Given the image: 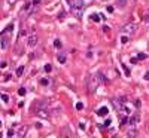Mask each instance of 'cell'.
Wrapping results in <instances>:
<instances>
[{
  "mask_svg": "<svg viewBox=\"0 0 149 138\" xmlns=\"http://www.w3.org/2000/svg\"><path fill=\"white\" fill-rule=\"evenodd\" d=\"M98 86H100V82L97 80V76H90V77H88V82H87L88 91H90V92H94Z\"/></svg>",
  "mask_w": 149,
  "mask_h": 138,
  "instance_id": "obj_1",
  "label": "cell"
},
{
  "mask_svg": "<svg viewBox=\"0 0 149 138\" xmlns=\"http://www.w3.org/2000/svg\"><path fill=\"white\" fill-rule=\"evenodd\" d=\"M121 31H122L125 36H130V34H133V33L136 31V25L134 24H125L122 28H121Z\"/></svg>",
  "mask_w": 149,
  "mask_h": 138,
  "instance_id": "obj_2",
  "label": "cell"
},
{
  "mask_svg": "<svg viewBox=\"0 0 149 138\" xmlns=\"http://www.w3.org/2000/svg\"><path fill=\"white\" fill-rule=\"evenodd\" d=\"M36 114L39 116V117H42V119H48L49 116H51L48 108H36Z\"/></svg>",
  "mask_w": 149,
  "mask_h": 138,
  "instance_id": "obj_3",
  "label": "cell"
},
{
  "mask_svg": "<svg viewBox=\"0 0 149 138\" xmlns=\"http://www.w3.org/2000/svg\"><path fill=\"white\" fill-rule=\"evenodd\" d=\"M37 43H39V37H37L36 34H31V36L29 37V40H27V45H29L30 48H34Z\"/></svg>",
  "mask_w": 149,
  "mask_h": 138,
  "instance_id": "obj_4",
  "label": "cell"
},
{
  "mask_svg": "<svg viewBox=\"0 0 149 138\" xmlns=\"http://www.w3.org/2000/svg\"><path fill=\"white\" fill-rule=\"evenodd\" d=\"M72 12L76 18H82V13H84V8H72Z\"/></svg>",
  "mask_w": 149,
  "mask_h": 138,
  "instance_id": "obj_5",
  "label": "cell"
},
{
  "mask_svg": "<svg viewBox=\"0 0 149 138\" xmlns=\"http://www.w3.org/2000/svg\"><path fill=\"white\" fill-rule=\"evenodd\" d=\"M72 8H84V0H69Z\"/></svg>",
  "mask_w": 149,
  "mask_h": 138,
  "instance_id": "obj_6",
  "label": "cell"
},
{
  "mask_svg": "<svg viewBox=\"0 0 149 138\" xmlns=\"http://www.w3.org/2000/svg\"><path fill=\"white\" fill-rule=\"evenodd\" d=\"M112 104H113V107L116 108V110H121V108H122V102L119 101V98H113V100H112Z\"/></svg>",
  "mask_w": 149,
  "mask_h": 138,
  "instance_id": "obj_7",
  "label": "cell"
},
{
  "mask_svg": "<svg viewBox=\"0 0 149 138\" xmlns=\"http://www.w3.org/2000/svg\"><path fill=\"white\" fill-rule=\"evenodd\" d=\"M137 134H139V132H137V129H130V131H127V138H137Z\"/></svg>",
  "mask_w": 149,
  "mask_h": 138,
  "instance_id": "obj_8",
  "label": "cell"
},
{
  "mask_svg": "<svg viewBox=\"0 0 149 138\" xmlns=\"http://www.w3.org/2000/svg\"><path fill=\"white\" fill-rule=\"evenodd\" d=\"M107 113H109V108L107 107H101V108H98L97 110V116H107Z\"/></svg>",
  "mask_w": 149,
  "mask_h": 138,
  "instance_id": "obj_9",
  "label": "cell"
},
{
  "mask_svg": "<svg viewBox=\"0 0 149 138\" xmlns=\"http://www.w3.org/2000/svg\"><path fill=\"white\" fill-rule=\"evenodd\" d=\"M0 46H2V49H8V46H9V37H2Z\"/></svg>",
  "mask_w": 149,
  "mask_h": 138,
  "instance_id": "obj_10",
  "label": "cell"
},
{
  "mask_svg": "<svg viewBox=\"0 0 149 138\" xmlns=\"http://www.w3.org/2000/svg\"><path fill=\"white\" fill-rule=\"evenodd\" d=\"M96 76H97V80L100 82V85H101V83H106V82H107V80H106V77H104V74H103V73H97Z\"/></svg>",
  "mask_w": 149,
  "mask_h": 138,
  "instance_id": "obj_11",
  "label": "cell"
},
{
  "mask_svg": "<svg viewBox=\"0 0 149 138\" xmlns=\"http://www.w3.org/2000/svg\"><path fill=\"white\" fill-rule=\"evenodd\" d=\"M31 6H33V3H25L24 4V8H23V13H29L30 12V10H31Z\"/></svg>",
  "mask_w": 149,
  "mask_h": 138,
  "instance_id": "obj_12",
  "label": "cell"
},
{
  "mask_svg": "<svg viewBox=\"0 0 149 138\" xmlns=\"http://www.w3.org/2000/svg\"><path fill=\"white\" fill-rule=\"evenodd\" d=\"M57 59H58V61L61 62V64H64V62H66V59H67V58H66V53H63V52H61V53H58V55H57Z\"/></svg>",
  "mask_w": 149,
  "mask_h": 138,
  "instance_id": "obj_13",
  "label": "cell"
},
{
  "mask_svg": "<svg viewBox=\"0 0 149 138\" xmlns=\"http://www.w3.org/2000/svg\"><path fill=\"white\" fill-rule=\"evenodd\" d=\"M27 132V126H19V129H18V134L21 137H24V134Z\"/></svg>",
  "mask_w": 149,
  "mask_h": 138,
  "instance_id": "obj_14",
  "label": "cell"
},
{
  "mask_svg": "<svg viewBox=\"0 0 149 138\" xmlns=\"http://www.w3.org/2000/svg\"><path fill=\"white\" fill-rule=\"evenodd\" d=\"M24 70H25V67H24V65L18 67V70H16V76H23V74H24Z\"/></svg>",
  "mask_w": 149,
  "mask_h": 138,
  "instance_id": "obj_15",
  "label": "cell"
},
{
  "mask_svg": "<svg viewBox=\"0 0 149 138\" xmlns=\"http://www.w3.org/2000/svg\"><path fill=\"white\" fill-rule=\"evenodd\" d=\"M137 122H139V114H136V116H133V117L130 119V123H131V125H134V123H137Z\"/></svg>",
  "mask_w": 149,
  "mask_h": 138,
  "instance_id": "obj_16",
  "label": "cell"
},
{
  "mask_svg": "<svg viewBox=\"0 0 149 138\" xmlns=\"http://www.w3.org/2000/svg\"><path fill=\"white\" fill-rule=\"evenodd\" d=\"M127 3H128V0H118V6L119 8H125Z\"/></svg>",
  "mask_w": 149,
  "mask_h": 138,
  "instance_id": "obj_17",
  "label": "cell"
},
{
  "mask_svg": "<svg viewBox=\"0 0 149 138\" xmlns=\"http://www.w3.org/2000/svg\"><path fill=\"white\" fill-rule=\"evenodd\" d=\"M128 40H130V37L128 36H121V43H122V45H125V43H128Z\"/></svg>",
  "mask_w": 149,
  "mask_h": 138,
  "instance_id": "obj_18",
  "label": "cell"
},
{
  "mask_svg": "<svg viewBox=\"0 0 149 138\" xmlns=\"http://www.w3.org/2000/svg\"><path fill=\"white\" fill-rule=\"evenodd\" d=\"M100 16H101V15H97V13H92V15H91V19H92V21H96V22H98V21H100V19H101V18H100Z\"/></svg>",
  "mask_w": 149,
  "mask_h": 138,
  "instance_id": "obj_19",
  "label": "cell"
},
{
  "mask_svg": "<svg viewBox=\"0 0 149 138\" xmlns=\"http://www.w3.org/2000/svg\"><path fill=\"white\" fill-rule=\"evenodd\" d=\"M54 46H55V48H57V49H61V46H63V43H61V42H60V40H58V39H57V40H54Z\"/></svg>",
  "mask_w": 149,
  "mask_h": 138,
  "instance_id": "obj_20",
  "label": "cell"
},
{
  "mask_svg": "<svg viewBox=\"0 0 149 138\" xmlns=\"http://www.w3.org/2000/svg\"><path fill=\"white\" fill-rule=\"evenodd\" d=\"M39 83H40L42 86H48V85H49V80H48V79H40Z\"/></svg>",
  "mask_w": 149,
  "mask_h": 138,
  "instance_id": "obj_21",
  "label": "cell"
},
{
  "mask_svg": "<svg viewBox=\"0 0 149 138\" xmlns=\"http://www.w3.org/2000/svg\"><path fill=\"white\" fill-rule=\"evenodd\" d=\"M25 88H19V89H18V95H21V97H23V95H25Z\"/></svg>",
  "mask_w": 149,
  "mask_h": 138,
  "instance_id": "obj_22",
  "label": "cell"
},
{
  "mask_svg": "<svg viewBox=\"0 0 149 138\" xmlns=\"http://www.w3.org/2000/svg\"><path fill=\"white\" fill-rule=\"evenodd\" d=\"M43 70H45V71H46V73H49V71H51V70H52V65H51V64H46V65H45V67H43Z\"/></svg>",
  "mask_w": 149,
  "mask_h": 138,
  "instance_id": "obj_23",
  "label": "cell"
},
{
  "mask_svg": "<svg viewBox=\"0 0 149 138\" xmlns=\"http://www.w3.org/2000/svg\"><path fill=\"white\" fill-rule=\"evenodd\" d=\"M12 28H14V24H9V25L6 27V30H5L3 33H10V31H12Z\"/></svg>",
  "mask_w": 149,
  "mask_h": 138,
  "instance_id": "obj_24",
  "label": "cell"
},
{
  "mask_svg": "<svg viewBox=\"0 0 149 138\" xmlns=\"http://www.w3.org/2000/svg\"><path fill=\"white\" fill-rule=\"evenodd\" d=\"M137 59H146V53H143V52H140L139 55H137Z\"/></svg>",
  "mask_w": 149,
  "mask_h": 138,
  "instance_id": "obj_25",
  "label": "cell"
},
{
  "mask_svg": "<svg viewBox=\"0 0 149 138\" xmlns=\"http://www.w3.org/2000/svg\"><path fill=\"white\" fill-rule=\"evenodd\" d=\"M2 100H3L5 102H8V101H9V97L6 95V93H2Z\"/></svg>",
  "mask_w": 149,
  "mask_h": 138,
  "instance_id": "obj_26",
  "label": "cell"
},
{
  "mask_svg": "<svg viewBox=\"0 0 149 138\" xmlns=\"http://www.w3.org/2000/svg\"><path fill=\"white\" fill-rule=\"evenodd\" d=\"M31 3H33V6H39V4L42 3V0H33Z\"/></svg>",
  "mask_w": 149,
  "mask_h": 138,
  "instance_id": "obj_27",
  "label": "cell"
},
{
  "mask_svg": "<svg viewBox=\"0 0 149 138\" xmlns=\"http://www.w3.org/2000/svg\"><path fill=\"white\" fill-rule=\"evenodd\" d=\"M127 122H128V119H127V117H122V119H121V126H122V125H127Z\"/></svg>",
  "mask_w": 149,
  "mask_h": 138,
  "instance_id": "obj_28",
  "label": "cell"
},
{
  "mask_svg": "<svg viewBox=\"0 0 149 138\" xmlns=\"http://www.w3.org/2000/svg\"><path fill=\"white\" fill-rule=\"evenodd\" d=\"M76 108H78V110H82V108H84V104H82V102H78V104H76Z\"/></svg>",
  "mask_w": 149,
  "mask_h": 138,
  "instance_id": "obj_29",
  "label": "cell"
},
{
  "mask_svg": "<svg viewBox=\"0 0 149 138\" xmlns=\"http://www.w3.org/2000/svg\"><path fill=\"white\" fill-rule=\"evenodd\" d=\"M122 68H124V71H125V74H127V76H130V70H128V68H127V67H125V65H124V64H122Z\"/></svg>",
  "mask_w": 149,
  "mask_h": 138,
  "instance_id": "obj_30",
  "label": "cell"
},
{
  "mask_svg": "<svg viewBox=\"0 0 149 138\" xmlns=\"http://www.w3.org/2000/svg\"><path fill=\"white\" fill-rule=\"evenodd\" d=\"M23 36H25V30H24V28L21 30V33H19V37H23Z\"/></svg>",
  "mask_w": 149,
  "mask_h": 138,
  "instance_id": "obj_31",
  "label": "cell"
},
{
  "mask_svg": "<svg viewBox=\"0 0 149 138\" xmlns=\"http://www.w3.org/2000/svg\"><path fill=\"white\" fill-rule=\"evenodd\" d=\"M64 16H66V12H61V13H60V16H58V18H60V19H63Z\"/></svg>",
  "mask_w": 149,
  "mask_h": 138,
  "instance_id": "obj_32",
  "label": "cell"
},
{
  "mask_svg": "<svg viewBox=\"0 0 149 138\" xmlns=\"http://www.w3.org/2000/svg\"><path fill=\"white\" fill-rule=\"evenodd\" d=\"M137 61H139V59H137V58H131V64H136Z\"/></svg>",
  "mask_w": 149,
  "mask_h": 138,
  "instance_id": "obj_33",
  "label": "cell"
},
{
  "mask_svg": "<svg viewBox=\"0 0 149 138\" xmlns=\"http://www.w3.org/2000/svg\"><path fill=\"white\" fill-rule=\"evenodd\" d=\"M8 135H9V137H12V135H14V129H9V132H8Z\"/></svg>",
  "mask_w": 149,
  "mask_h": 138,
  "instance_id": "obj_34",
  "label": "cell"
},
{
  "mask_svg": "<svg viewBox=\"0 0 149 138\" xmlns=\"http://www.w3.org/2000/svg\"><path fill=\"white\" fill-rule=\"evenodd\" d=\"M107 12H113V6H107Z\"/></svg>",
  "mask_w": 149,
  "mask_h": 138,
  "instance_id": "obj_35",
  "label": "cell"
},
{
  "mask_svg": "<svg viewBox=\"0 0 149 138\" xmlns=\"http://www.w3.org/2000/svg\"><path fill=\"white\" fill-rule=\"evenodd\" d=\"M110 123H112V122H110V120H109V119H107V120H106V122H104V126H109V125H110Z\"/></svg>",
  "mask_w": 149,
  "mask_h": 138,
  "instance_id": "obj_36",
  "label": "cell"
},
{
  "mask_svg": "<svg viewBox=\"0 0 149 138\" xmlns=\"http://www.w3.org/2000/svg\"><path fill=\"white\" fill-rule=\"evenodd\" d=\"M143 79H145V80H149V73H146L145 76H143Z\"/></svg>",
  "mask_w": 149,
  "mask_h": 138,
  "instance_id": "obj_37",
  "label": "cell"
},
{
  "mask_svg": "<svg viewBox=\"0 0 149 138\" xmlns=\"http://www.w3.org/2000/svg\"><path fill=\"white\" fill-rule=\"evenodd\" d=\"M6 65H8L6 62H0V67H2V68H5V67H6Z\"/></svg>",
  "mask_w": 149,
  "mask_h": 138,
  "instance_id": "obj_38",
  "label": "cell"
},
{
  "mask_svg": "<svg viewBox=\"0 0 149 138\" xmlns=\"http://www.w3.org/2000/svg\"><path fill=\"white\" fill-rule=\"evenodd\" d=\"M79 128H81V129H85V125L81 122V123H79Z\"/></svg>",
  "mask_w": 149,
  "mask_h": 138,
  "instance_id": "obj_39",
  "label": "cell"
},
{
  "mask_svg": "<svg viewBox=\"0 0 149 138\" xmlns=\"http://www.w3.org/2000/svg\"><path fill=\"white\" fill-rule=\"evenodd\" d=\"M8 2H9V3H14V2H15V0H8Z\"/></svg>",
  "mask_w": 149,
  "mask_h": 138,
  "instance_id": "obj_40",
  "label": "cell"
},
{
  "mask_svg": "<svg viewBox=\"0 0 149 138\" xmlns=\"http://www.w3.org/2000/svg\"><path fill=\"white\" fill-rule=\"evenodd\" d=\"M0 126H2V122H0Z\"/></svg>",
  "mask_w": 149,
  "mask_h": 138,
  "instance_id": "obj_41",
  "label": "cell"
}]
</instances>
